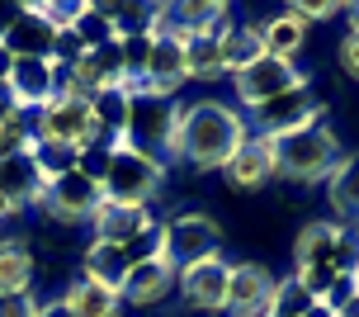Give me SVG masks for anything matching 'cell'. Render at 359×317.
Masks as SVG:
<instances>
[{
  "label": "cell",
  "instance_id": "9a60e30c",
  "mask_svg": "<svg viewBox=\"0 0 359 317\" xmlns=\"http://www.w3.org/2000/svg\"><path fill=\"white\" fill-rule=\"evenodd\" d=\"M175 280H180V270H175V265H165V261L133 265L118 299H123L128 308H161V303L175 294Z\"/></svg>",
  "mask_w": 359,
  "mask_h": 317
},
{
  "label": "cell",
  "instance_id": "f1b7e54d",
  "mask_svg": "<svg viewBox=\"0 0 359 317\" xmlns=\"http://www.w3.org/2000/svg\"><path fill=\"white\" fill-rule=\"evenodd\" d=\"M312 303L317 299H307V289L293 280V275H288V280H274V308H269L274 317H303Z\"/></svg>",
  "mask_w": 359,
  "mask_h": 317
},
{
  "label": "cell",
  "instance_id": "5b68a950",
  "mask_svg": "<svg viewBox=\"0 0 359 317\" xmlns=\"http://www.w3.org/2000/svg\"><path fill=\"white\" fill-rule=\"evenodd\" d=\"M222 256V228L208 213H175L161 223V261L184 270V265Z\"/></svg>",
  "mask_w": 359,
  "mask_h": 317
},
{
  "label": "cell",
  "instance_id": "5bb4252c",
  "mask_svg": "<svg viewBox=\"0 0 359 317\" xmlns=\"http://www.w3.org/2000/svg\"><path fill=\"white\" fill-rule=\"evenodd\" d=\"M43 194H48V180L38 171L34 152H15V157L0 161V199L15 213L24 209H43Z\"/></svg>",
  "mask_w": 359,
  "mask_h": 317
},
{
  "label": "cell",
  "instance_id": "603a6c76",
  "mask_svg": "<svg viewBox=\"0 0 359 317\" xmlns=\"http://www.w3.org/2000/svg\"><path fill=\"white\" fill-rule=\"evenodd\" d=\"M217 48H222V76H241V71L260 62L265 48H260V29L255 24H227L217 34Z\"/></svg>",
  "mask_w": 359,
  "mask_h": 317
},
{
  "label": "cell",
  "instance_id": "4316f807",
  "mask_svg": "<svg viewBox=\"0 0 359 317\" xmlns=\"http://www.w3.org/2000/svg\"><path fill=\"white\" fill-rule=\"evenodd\" d=\"M34 161H38V171H43V180L53 185V180H62V176H72L76 171V147H67V142H48V138H34Z\"/></svg>",
  "mask_w": 359,
  "mask_h": 317
},
{
  "label": "cell",
  "instance_id": "ffe728a7",
  "mask_svg": "<svg viewBox=\"0 0 359 317\" xmlns=\"http://www.w3.org/2000/svg\"><path fill=\"white\" fill-rule=\"evenodd\" d=\"M151 223H156L151 209H118V204H104V199H100V209L90 218L95 242H114V247H123L128 237H137V232L151 228Z\"/></svg>",
  "mask_w": 359,
  "mask_h": 317
},
{
  "label": "cell",
  "instance_id": "f35d334b",
  "mask_svg": "<svg viewBox=\"0 0 359 317\" xmlns=\"http://www.w3.org/2000/svg\"><path fill=\"white\" fill-rule=\"evenodd\" d=\"M10 218H15V209H10V204H5V199H0V228H5V223H10Z\"/></svg>",
  "mask_w": 359,
  "mask_h": 317
},
{
  "label": "cell",
  "instance_id": "ba28073f",
  "mask_svg": "<svg viewBox=\"0 0 359 317\" xmlns=\"http://www.w3.org/2000/svg\"><path fill=\"white\" fill-rule=\"evenodd\" d=\"M274 308V275L260 261H232L227 265V303L222 317H269Z\"/></svg>",
  "mask_w": 359,
  "mask_h": 317
},
{
  "label": "cell",
  "instance_id": "4fadbf2b",
  "mask_svg": "<svg viewBox=\"0 0 359 317\" xmlns=\"http://www.w3.org/2000/svg\"><path fill=\"white\" fill-rule=\"evenodd\" d=\"M100 185L95 180H86L81 171H72V176H62L48 185V194H43V209H48V218H57V223H90L95 218V209H100Z\"/></svg>",
  "mask_w": 359,
  "mask_h": 317
},
{
  "label": "cell",
  "instance_id": "e575fe53",
  "mask_svg": "<svg viewBox=\"0 0 359 317\" xmlns=\"http://www.w3.org/2000/svg\"><path fill=\"white\" fill-rule=\"evenodd\" d=\"M355 294H359V280H355V275H336L322 303H326V308H341V303H345V299H355Z\"/></svg>",
  "mask_w": 359,
  "mask_h": 317
},
{
  "label": "cell",
  "instance_id": "44dd1931",
  "mask_svg": "<svg viewBox=\"0 0 359 317\" xmlns=\"http://www.w3.org/2000/svg\"><path fill=\"white\" fill-rule=\"evenodd\" d=\"M62 308L72 317H123V299L114 294V289H100V284H90L76 275L67 289H62Z\"/></svg>",
  "mask_w": 359,
  "mask_h": 317
},
{
  "label": "cell",
  "instance_id": "6da1fadb",
  "mask_svg": "<svg viewBox=\"0 0 359 317\" xmlns=\"http://www.w3.org/2000/svg\"><path fill=\"white\" fill-rule=\"evenodd\" d=\"M251 138L246 114L222 100H194L180 109L175 142H170V161H189L203 171H222L227 161L241 152V142Z\"/></svg>",
  "mask_w": 359,
  "mask_h": 317
},
{
  "label": "cell",
  "instance_id": "8fae6325",
  "mask_svg": "<svg viewBox=\"0 0 359 317\" xmlns=\"http://www.w3.org/2000/svg\"><path fill=\"white\" fill-rule=\"evenodd\" d=\"M62 86H67V71L53 67L48 57H15V67H10V81H5V90L15 95L19 109H43L53 95H62Z\"/></svg>",
  "mask_w": 359,
  "mask_h": 317
},
{
  "label": "cell",
  "instance_id": "52a82bcc",
  "mask_svg": "<svg viewBox=\"0 0 359 317\" xmlns=\"http://www.w3.org/2000/svg\"><path fill=\"white\" fill-rule=\"evenodd\" d=\"M312 119H326V105L303 81V86H293V90H284V95L265 100V105H255L246 128H251L255 138H279V133H293V128L312 124Z\"/></svg>",
  "mask_w": 359,
  "mask_h": 317
},
{
  "label": "cell",
  "instance_id": "e0dca14e",
  "mask_svg": "<svg viewBox=\"0 0 359 317\" xmlns=\"http://www.w3.org/2000/svg\"><path fill=\"white\" fill-rule=\"evenodd\" d=\"M222 176H227V185L241 194H251V190H265L269 180H274V157H269V142L265 138H246L241 142V152H236L227 166H222Z\"/></svg>",
  "mask_w": 359,
  "mask_h": 317
},
{
  "label": "cell",
  "instance_id": "cb8c5ba5",
  "mask_svg": "<svg viewBox=\"0 0 359 317\" xmlns=\"http://www.w3.org/2000/svg\"><path fill=\"white\" fill-rule=\"evenodd\" d=\"M260 48H265L269 57H284V62H298V53L307 48V24L303 19H293L284 10V15H274L260 24Z\"/></svg>",
  "mask_w": 359,
  "mask_h": 317
},
{
  "label": "cell",
  "instance_id": "f546056e",
  "mask_svg": "<svg viewBox=\"0 0 359 317\" xmlns=\"http://www.w3.org/2000/svg\"><path fill=\"white\" fill-rule=\"evenodd\" d=\"M123 256H128V265L161 261V223H151V228H142L137 237H128V242H123Z\"/></svg>",
  "mask_w": 359,
  "mask_h": 317
},
{
  "label": "cell",
  "instance_id": "d6986e66",
  "mask_svg": "<svg viewBox=\"0 0 359 317\" xmlns=\"http://www.w3.org/2000/svg\"><path fill=\"white\" fill-rule=\"evenodd\" d=\"M128 256L123 247H114V242H90L86 256H81V280L100 284V289H114V294H123V280H128Z\"/></svg>",
  "mask_w": 359,
  "mask_h": 317
},
{
  "label": "cell",
  "instance_id": "2e32d148",
  "mask_svg": "<svg viewBox=\"0 0 359 317\" xmlns=\"http://www.w3.org/2000/svg\"><path fill=\"white\" fill-rule=\"evenodd\" d=\"M53 38H57V29L38 15V5H19L10 29L0 34V48L10 57H53Z\"/></svg>",
  "mask_w": 359,
  "mask_h": 317
},
{
  "label": "cell",
  "instance_id": "7402d4cb",
  "mask_svg": "<svg viewBox=\"0 0 359 317\" xmlns=\"http://www.w3.org/2000/svg\"><path fill=\"white\" fill-rule=\"evenodd\" d=\"M326 199H331V209L341 213L345 228L359 223V152L336 161V171L326 176Z\"/></svg>",
  "mask_w": 359,
  "mask_h": 317
},
{
  "label": "cell",
  "instance_id": "d590c367",
  "mask_svg": "<svg viewBox=\"0 0 359 317\" xmlns=\"http://www.w3.org/2000/svg\"><path fill=\"white\" fill-rule=\"evenodd\" d=\"M38 317H72V313H67V308H62V303H38Z\"/></svg>",
  "mask_w": 359,
  "mask_h": 317
},
{
  "label": "cell",
  "instance_id": "1f68e13d",
  "mask_svg": "<svg viewBox=\"0 0 359 317\" xmlns=\"http://www.w3.org/2000/svg\"><path fill=\"white\" fill-rule=\"evenodd\" d=\"M293 19H303V24H326V19L341 15V5L336 0H293V5H284Z\"/></svg>",
  "mask_w": 359,
  "mask_h": 317
},
{
  "label": "cell",
  "instance_id": "7c38bea8",
  "mask_svg": "<svg viewBox=\"0 0 359 317\" xmlns=\"http://www.w3.org/2000/svg\"><path fill=\"white\" fill-rule=\"evenodd\" d=\"M341 242H345V223H307L293 242V275L303 270H331L341 275Z\"/></svg>",
  "mask_w": 359,
  "mask_h": 317
},
{
  "label": "cell",
  "instance_id": "83f0119b",
  "mask_svg": "<svg viewBox=\"0 0 359 317\" xmlns=\"http://www.w3.org/2000/svg\"><path fill=\"white\" fill-rule=\"evenodd\" d=\"M118 57H123V76H128V90H133L147 71V57H151V34L118 38Z\"/></svg>",
  "mask_w": 359,
  "mask_h": 317
},
{
  "label": "cell",
  "instance_id": "836d02e7",
  "mask_svg": "<svg viewBox=\"0 0 359 317\" xmlns=\"http://www.w3.org/2000/svg\"><path fill=\"white\" fill-rule=\"evenodd\" d=\"M38 294H15V299H0V317H38Z\"/></svg>",
  "mask_w": 359,
  "mask_h": 317
},
{
  "label": "cell",
  "instance_id": "8992f818",
  "mask_svg": "<svg viewBox=\"0 0 359 317\" xmlns=\"http://www.w3.org/2000/svg\"><path fill=\"white\" fill-rule=\"evenodd\" d=\"M34 138H48V142H67V147H86V142L100 138V124H95V109H90L86 95H72L62 90L53 95L43 109H34Z\"/></svg>",
  "mask_w": 359,
  "mask_h": 317
},
{
  "label": "cell",
  "instance_id": "9c48e42d",
  "mask_svg": "<svg viewBox=\"0 0 359 317\" xmlns=\"http://www.w3.org/2000/svg\"><path fill=\"white\" fill-rule=\"evenodd\" d=\"M227 265L222 256H213V261H198V265H184L180 270V299H184V308L198 317H222V303H227Z\"/></svg>",
  "mask_w": 359,
  "mask_h": 317
},
{
  "label": "cell",
  "instance_id": "30bf717a",
  "mask_svg": "<svg viewBox=\"0 0 359 317\" xmlns=\"http://www.w3.org/2000/svg\"><path fill=\"white\" fill-rule=\"evenodd\" d=\"M236 81V105L241 109H255L265 105V100H274V95H284V90L303 86V71H298V62H284V57H260V62H251V67L241 71V76H232Z\"/></svg>",
  "mask_w": 359,
  "mask_h": 317
},
{
  "label": "cell",
  "instance_id": "4dcf8cb0",
  "mask_svg": "<svg viewBox=\"0 0 359 317\" xmlns=\"http://www.w3.org/2000/svg\"><path fill=\"white\" fill-rule=\"evenodd\" d=\"M86 53H90V48L81 43V34H76V29H57V38H53V57H48V62L67 71V67H76V62H81Z\"/></svg>",
  "mask_w": 359,
  "mask_h": 317
},
{
  "label": "cell",
  "instance_id": "277c9868",
  "mask_svg": "<svg viewBox=\"0 0 359 317\" xmlns=\"http://www.w3.org/2000/svg\"><path fill=\"white\" fill-rule=\"evenodd\" d=\"M180 100L170 95H151V90H128V124L123 138L128 147L137 152H151V157L170 161V142H175V124H180Z\"/></svg>",
  "mask_w": 359,
  "mask_h": 317
},
{
  "label": "cell",
  "instance_id": "d4e9b609",
  "mask_svg": "<svg viewBox=\"0 0 359 317\" xmlns=\"http://www.w3.org/2000/svg\"><path fill=\"white\" fill-rule=\"evenodd\" d=\"M222 29H227V24H222ZM222 29L184 38V76H189V81H217V76H222V48H217V34H222Z\"/></svg>",
  "mask_w": 359,
  "mask_h": 317
},
{
  "label": "cell",
  "instance_id": "74e56055",
  "mask_svg": "<svg viewBox=\"0 0 359 317\" xmlns=\"http://www.w3.org/2000/svg\"><path fill=\"white\" fill-rule=\"evenodd\" d=\"M341 10H345V19H350V29H359V0L355 5H341Z\"/></svg>",
  "mask_w": 359,
  "mask_h": 317
},
{
  "label": "cell",
  "instance_id": "7a4b0ae2",
  "mask_svg": "<svg viewBox=\"0 0 359 317\" xmlns=\"http://www.w3.org/2000/svg\"><path fill=\"white\" fill-rule=\"evenodd\" d=\"M265 142H269V157H274V176H288V180H298V185L326 180L336 171V161L345 157L336 128L322 124V119L293 128V133H279V138H265Z\"/></svg>",
  "mask_w": 359,
  "mask_h": 317
},
{
  "label": "cell",
  "instance_id": "ab89813d",
  "mask_svg": "<svg viewBox=\"0 0 359 317\" xmlns=\"http://www.w3.org/2000/svg\"><path fill=\"white\" fill-rule=\"evenodd\" d=\"M355 228H359V223H355Z\"/></svg>",
  "mask_w": 359,
  "mask_h": 317
},
{
  "label": "cell",
  "instance_id": "8d00e7d4",
  "mask_svg": "<svg viewBox=\"0 0 359 317\" xmlns=\"http://www.w3.org/2000/svg\"><path fill=\"white\" fill-rule=\"evenodd\" d=\"M303 317H336V308H326V303H312Z\"/></svg>",
  "mask_w": 359,
  "mask_h": 317
},
{
  "label": "cell",
  "instance_id": "d6a6232c",
  "mask_svg": "<svg viewBox=\"0 0 359 317\" xmlns=\"http://www.w3.org/2000/svg\"><path fill=\"white\" fill-rule=\"evenodd\" d=\"M336 57H341V71H345V76H350V81L359 86V29H350V34L341 38Z\"/></svg>",
  "mask_w": 359,
  "mask_h": 317
},
{
  "label": "cell",
  "instance_id": "3957f363",
  "mask_svg": "<svg viewBox=\"0 0 359 317\" xmlns=\"http://www.w3.org/2000/svg\"><path fill=\"white\" fill-rule=\"evenodd\" d=\"M165 171L170 166L161 157L137 152L128 142H114V157H109V171L100 180V194H104V204H118V209H151V199L165 185Z\"/></svg>",
  "mask_w": 359,
  "mask_h": 317
},
{
  "label": "cell",
  "instance_id": "ac0fdd59",
  "mask_svg": "<svg viewBox=\"0 0 359 317\" xmlns=\"http://www.w3.org/2000/svg\"><path fill=\"white\" fill-rule=\"evenodd\" d=\"M34 275H38L34 247L24 237H0V299L34 294Z\"/></svg>",
  "mask_w": 359,
  "mask_h": 317
},
{
  "label": "cell",
  "instance_id": "484cf974",
  "mask_svg": "<svg viewBox=\"0 0 359 317\" xmlns=\"http://www.w3.org/2000/svg\"><path fill=\"white\" fill-rule=\"evenodd\" d=\"M72 29L81 34L86 48H109V43H118V29H114V19H109L104 5H86V0H81V15H76Z\"/></svg>",
  "mask_w": 359,
  "mask_h": 317
}]
</instances>
